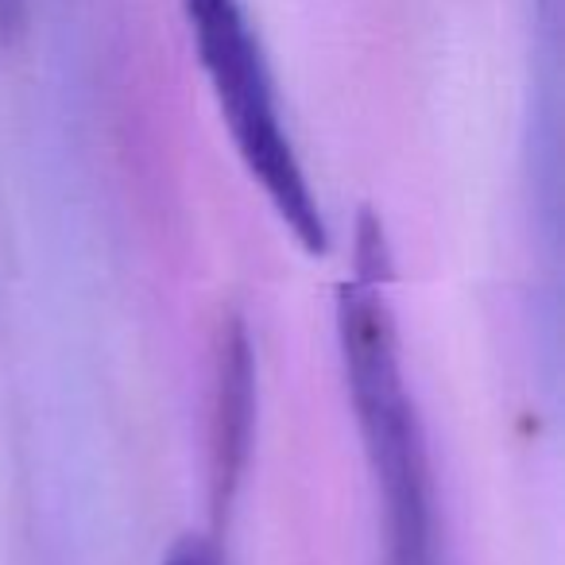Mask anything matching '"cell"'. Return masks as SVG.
I'll return each mask as SVG.
<instances>
[{
	"label": "cell",
	"instance_id": "cell-2",
	"mask_svg": "<svg viewBox=\"0 0 565 565\" xmlns=\"http://www.w3.org/2000/svg\"><path fill=\"white\" fill-rule=\"evenodd\" d=\"M198 66L228 128L244 171L264 190L279 225L307 256L330 252V221L322 213L307 163L282 117L279 86L264 55L244 0H182Z\"/></svg>",
	"mask_w": 565,
	"mask_h": 565
},
{
	"label": "cell",
	"instance_id": "cell-4",
	"mask_svg": "<svg viewBox=\"0 0 565 565\" xmlns=\"http://www.w3.org/2000/svg\"><path fill=\"white\" fill-rule=\"evenodd\" d=\"M159 565H233V562H228L225 550L213 539H205V534H186V539H179L167 550V557Z\"/></svg>",
	"mask_w": 565,
	"mask_h": 565
},
{
	"label": "cell",
	"instance_id": "cell-5",
	"mask_svg": "<svg viewBox=\"0 0 565 565\" xmlns=\"http://www.w3.org/2000/svg\"><path fill=\"white\" fill-rule=\"evenodd\" d=\"M24 12H28V0H0V32L9 35L24 24Z\"/></svg>",
	"mask_w": 565,
	"mask_h": 565
},
{
	"label": "cell",
	"instance_id": "cell-1",
	"mask_svg": "<svg viewBox=\"0 0 565 565\" xmlns=\"http://www.w3.org/2000/svg\"><path fill=\"white\" fill-rule=\"evenodd\" d=\"M338 349L353 423L384 511V565H446L430 441L387 299V244L376 221L356 233V271L338 295Z\"/></svg>",
	"mask_w": 565,
	"mask_h": 565
},
{
	"label": "cell",
	"instance_id": "cell-3",
	"mask_svg": "<svg viewBox=\"0 0 565 565\" xmlns=\"http://www.w3.org/2000/svg\"><path fill=\"white\" fill-rule=\"evenodd\" d=\"M210 472L217 503H228L244 480L256 430V353L241 318H221L213 349V403H210Z\"/></svg>",
	"mask_w": 565,
	"mask_h": 565
}]
</instances>
